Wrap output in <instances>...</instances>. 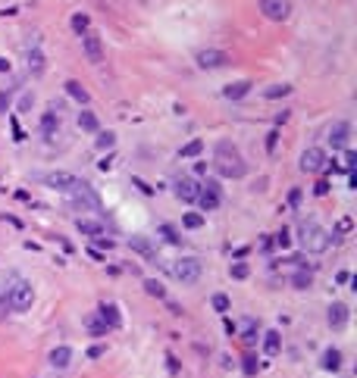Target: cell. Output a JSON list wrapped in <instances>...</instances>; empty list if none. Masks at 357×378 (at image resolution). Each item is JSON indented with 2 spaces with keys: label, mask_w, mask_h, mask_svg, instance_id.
<instances>
[{
  "label": "cell",
  "mask_w": 357,
  "mask_h": 378,
  "mask_svg": "<svg viewBox=\"0 0 357 378\" xmlns=\"http://www.w3.org/2000/svg\"><path fill=\"white\" fill-rule=\"evenodd\" d=\"M166 366H169V375H178V359L173 353H166Z\"/></svg>",
  "instance_id": "45"
},
{
  "label": "cell",
  "mask_w": 357,
  "mask_h": 378,
  "mask_svg": "<svg viewBox=\"0 0 357 378\" xmlns=\"http://www.w3.org/2000/svg\"><path fill=\"white\" fill-rule=\"evenodd\" d=\"M260 247H263V250H269V247H273V238L263 235V238H260Z\"/></svg>",
  "instance_id": "51"
},
{
  "label": "cell",
  "mask_w": 357,
  "mask_h": 378,
  "mask_svg": "<svg viewBox=\"0 0 357 378\" xmlns=\"http://www.w3.org/2000/svg\"><path fill=\"white\" fill-rule=\"evenodd\" d=\"M69 25H72V31H75V34H88V28H91V16H85V13H72Z\"/></svg>",
  "instance_id": "30"
},
{
  "label": "cell",
  "mask_w": 357,
  "mask_h": 378,
  "mask_svg": "<svg viewBox=\"0 0 357 378\" xmlns=\"http://www.w3.org/2000/svg\"><path fill=\"white\" fill-rule=\"evenodd\" d=\"M94 147H97V150H113V147H116V132H97Z\"/></svg>",
  "instance_id": "31"
},
{
  "label": "cell",
  "mask_w": 357,
  "mask_h": 378,
  "mask_svg": "<svg viewBox=\"0 0 357 378\" xmlns=\"http://www.w3.org/2000/svg\"><path fill=\"white\" fill-rule=\"evenodd\" d=\"M223 328H226L229 334H232V331H235V322H232V319H223Z\"/></svg>",
  "instance_id": "53"
},
{
  "label": "cell",
  "mask_w": 357,
  "mask_h": 378,
  "mask_svg": "<svg viewBox=\"0 0 357 378\" xmlns=\"http://www.w3.org/2000/svg\"><path fill=\"white\" fill-rule=\"evenodd\" d=\"M354 166H357V153L348 147V150H345V166H342V169H345V172H354Z\"/></svg>",
  "instance_id": "41"
},
{
  "label": "cell",
  "mask_w": 357,
  "mask_h": 378,
  "mask_svg": "<svg viewBox=\"0 0 357 378\" xmlns=\"http://www.w3.org/2000/svg\"><path fill=\"white\" fill-rule=\"evenodd\" d=\"M85 328H88V334H91V338H107V334H110V328H107V322L100 319L97 313L85 316Z\"/></svg>",
  "instance_id": "20"
},
{
  "label": "cell",
  "mask_w": 357,
  "mask_h": 378,
  "mask_svg": "<svg viewBox=\"0 0 357 378\" xmlns=\"http://www.w3.org/2000/svg\"><path fill=\"white\" fill-rule=\"evenodd\" d=\"M157 235L163 238L166 244H173V247H178V244H182V235H178V228H176V225H166V222H163V225L157 228Z\"/></svg>",
  "instance_id": "29"
},
{
  "label": "cell",
  "mask_w": 357,
  "mask_h": 378,
  "mask_svg": "<svg viewBox=\"0 0 357 378\" xmlns=\"http://www.w3.org/2000/svg\"><path fill=\"white\" fill-rule=\"evenodd\" d=\"M129 244H132V250H135V253H141V256H144V260H157V250H154V244H150L148 238L135 235Z\"/></svg>",
  "instance_id": "21"
},
{
  "label": "cell",
  "mask_w": 357,
  "mask_h": 378,
  "mask_svg": "<svg viewBox=\"0 0 357 378\" xmlns=\"http://www.w3.org/2000/svg\"><path fill=\"white\" fill-rule=\"evenodd\" d=\"M132 185H135V188H138V191H141L144 197H154V194H157V191H154V188H150L148 182H144V178H138V175H132Z\"/></svg>",
  "instance_id": "39"
},
{
  "label": "cell",
  "mask_w": 357,
  "mask_h": 378,
  "mask_svg": "<svg viewBox=\"0 0 357 378\" xmlns=\"http://www.w3.org/2000/svg\"><path fill=\"white\" fill-rule=\"evenodd\" d=\"M298 166H301V172H313V175H320V172H335V169H342L335 160L329 162L326 153H323L320 147H307V150L301 153V162H298Z\"/></svg>",
  "instance_id": "4"
},
{
  "label": "cell",
  "mask_w": 357,
  "mask_h": 378,
  "mask_svg": "<svg viewBox=\"0 0 357 378\" xmlns=\"http://www.w3.org/2000/svg\"><path fill=\"white\" fill-rule=\"evenodd\" d=\"M292 288H295V291H310V288H313V272H310V269H298V272L292 275Z\"/></svg>",
  "instance_id": "23"
},
{
  "label": "cell",
  "mask_w": 357,
  "mask_h": 378,
  "mask_svg": "<svg viewBox=\"0 0 357 378\" xmlns=\"http://www.w3.org/2000/svg\"><path fill=\"white\" fill-rule=\"evenodd\" d=\"M63 88H66V94H69V97H72L75 103H82V107H85V103L91 100V94L85 91V84H82V81H75V79H69V81L63 84Z\"/></svg>",
  "instance_id": "22"
},
{
  "label": "cell",
  "mask_w": 357,
  "mask_h": 378,
  "mask_svg": "<svg viewBox=\"0 0 357 378\" xmlns=\"http://www.w3.org/2000/svg\"><path fill=\"white\" fill-rule=\"evenodd\" d=\"M257 369H260V366H257V356L248 350V353H244V372H248V375H257Z\"/></svg>",
  "instance_id": "40"
},
{
  "label": "cell",
  "mask_w": 357,
  "mask_h": 378,
  "mask_svg": "<svg viewBox=\"0 0 357 378\" xmlns=\"http://www.w3.org/2000/svg\"><path fill=\"white\" fill-rule=\"evenodd\" d=\"M82 47H85V56L91 59V63H100L104 59V44H100V38L97 34H82Z\"/></svg>",
  "instance_id": "14"
},
{
  "label": "cell",
  "mask_w": 357,
  "mask_h": 378,
  "mask_svg": "<svg viewBox=\"0 0 357 378\" xmlns=\"http://www.w3.org/2000/svg\"><path fill=\"white\" fill-rule=\"evenodd\" d=\"M25 63H29V72H31V75H41V72H44V54H41L38 47H31L29 54H25Z\"/></svg>",
  "instance_id": "24"
},
{
  "label": "cell",
  "mask_w": 357,
  "mask_h": 378,
  "mask_svg": "<svg viewBox=\"0 0 357 378\" xmlns=\"http://www.w3.org/2000/svg\"><path fill=\"white\" fill-rule=\"evenodd\" d=\"M182 228H188V231L204 228V216H201V213H185V216H182Z\"/></svg>",
  "instance_id": "33"
},
{
  "label": "cell",
  "mask_w": 357,
  "mask_h": 378,
  "mask_svg": "<svg viewBox=\"0 0 357 378\" xmlns=\"http://www.w3.org/2000/svg\"><path fill=\"white\" fill-rule=\"evenodd\" d=\"M260 13L269 22H285L292 16V3L288 0H260Z\"/></svg>",
  "instance_id": "8"
},
{
  "label": "cell",
  "mask_w": 357,
  "mask_h": 378,
  "mask_svg": "<svg viewBox=\"0 0 357 378\" xmlns=\"http://www.w3.org/2000/svg\"><path fill=\"white\" fill-rule=\"evenodd\" d=\"M229 275H232V278H238V281H244V278L251 275V269H248L244 263H232V266H229Z\"/></svg>",
  "instance_id": "37"
},
{
  "label": "cell",
  "mask_w": 357,
  "mask_h": 378,
  "mask_svg": "<svg viewBox=\"0 0 357 378\" xmlns=\"http://www.w3.org/2000/svg\"><path fill=\"white\" fill-rule=\"evenodd\" d=\"M173 191H176V197H178V200H188V203H194V197H198L201 185L194 182V178H176V182H173Z\"/></svg>",
  "instance_id": "13"
},
{
  "label": "cell",
  "mask_w": 357,
  "mask_h": 378,
  "mask_svg": "<svg viewBox=\"0 0 357 378\" xmlns=\"http://www.w3.org/2000/svg\"><path fill=\"white\" fill-rule=\"evenodd\" d=\"M50 366L54 369H69L72 366V347H66V344H60V347L50 350Z\"/></svg>",
  "instance_id": "16"
},
{
  "label": "cell",
  "mask_w": 357,
  "mask_h": 378,
  "mask_svg": "<svg viewBox=\"0 0 357 378\" xmlns=\"http://www.w3.org/2000/svg\"><path fill=\"white\" fill-rule=\"evenodd\" d=\"M351 228H354V222L348 219V216H345V219H338V231H342V235H345V231H351Z\"/></svg>",
  "instance_id": "47"
},
{
  "label": "cell",
  "mask_w": 357,
  "mask_h": 378,
  "mask_svg": "<svg viewBox=\"0 0 357 378\" xmlns=\"http://www.w3.org/2000/svg\"><path fill=\"white\" fill-rule=\"evenodd\" d=\"M292 91H295L292 84H288V81H282V84H269V88L263 91V97H267V100H282V97H288Z\"/></svg>",
  "instance_id": "28"
},
{
  "label": "cell",
  "mask_w": 357,
  "mask_h": 378,
  "mask_svg": "<svg viewBox=\"0 0 357 378\" xmlns=\"http://www.w3.org/2000/svg\"><path fill=\"white\" fill-rule=\"evenodd\" d=\"M288 116H292V113H288V109H282V113H279L273 122H276V125H285V122H288Z\"/></svg>",
  "instance_id": "50"
},
{
  "label": "cell",
  "mask_w": 357,
  "mask_h": 378,
  "mask_svg": "<svg viewBox=\"0 0 357 378\" xmlns=\"http://www.w3.org/2000/svg\"><path fill=\"white\" fill-rule=\"evenodd\" d=\"M273 247H279V250H288V247H292V231H288L285 225L276 231V238H273Z\"/></svg>",
  "instance_id": "34"
},
{
  "label": "cell",
  "mask_w": 357,
  "mask_h": 378,
  "mask_svg": "<svg viewBox=\"0 0 357 378\" xmlns=\"http://www.w3.org/2000/svg\"><path fill=\"white\" fill-rule=\"evenodd\" d=\"M257 338H260V325L254 322V319H248L244 322V328H241V341H244V347H254V344H257Z\"/></svg>",
  "instance_id": "26"
},
{
  "label": "cell",
  "mask_w": 357,
  "mask_h": 378,
  "mask_svg": "<svg viewBox=\"0 0 357 378\" xmlns=\"http://www.w3.org/2000/svg\"><path fill=\"white\" fill-rule=\"evenodd\" d=\"M44 185L54 188V191H63V194H72L82 188V178L72 175V172H50V175H44Z\"/></svg>",
  "instance_id": "7"
},
{
  "label": "cell",
  "mask_w": 357,
  "mask_h": 378,
  "mask_svg": "<svg viewBox=\"0 0 357 378\" xmlns=\"http://www.w3.org/2000/svg\"><path fill=\"white\" fill-rule=\"evenodd\" d=\"M60 125V119L54 116V113H44V119H41V128H44V135L50 137V135H54V128Z\"/></svg>",
  "instance_id": "38"
},
{
  "label": "cell",
  "mask_w": 357,
  "mask_h": 378,
  "mask_svg": "<svg viewBox=\"0 0 357 378\" xmlns=\"http://www.w3.org/2000/svg\"><path fill=\"white\" fill-rule=\"evenodd\" d=\"M6 309H13V313H25V309H31V303H35V288L29 285V281H13L10 288H6Z\"/></svg>",
  "instance_id": "3"
},
{
  "label": "cell",
  "mask_w": 357,
  "mask_h": 378,
  "mask_svg": "<svg viewBox=\"0 0 357 378\" xmlns=\"http://www.w3.org/2000/svg\"><path fill=\"white\" fill-rule=\"evenodd\" d=\"M276 141H279V132L273 128V132L267 135V153H273V150H276Z\"/></svg>",
  "instance_id": "43"
},
{
  "label": "cell",
  "mask_w": 357,
  "mask_h": 378,
  "mask_svg": "<svg viewBox=\"0 0 357 378\" xmlns=\"http://www.w3.org/2000/svg\"><path fill=\"white\" fill-rule=\"evenodd\" d=\"M194 63L201 69H223V66H229V54L207 47V50H198V54H194Z\"/></svg>",
  "instance_id": "9"
},
{
  "label": "cell",
  "mask_w": 357,
  "mask_h": 378,
  "mask_svg": "<svg viewBox=\"0 0 357 378\" xmlns=\"http://www.w3.org/2000/svg\"><path fill=\"white\" fill-rule=\"evenodd\" d=\"M169 272L176 275V281H182V285H194V281L201 278L204 266L198 256H182V260H176L173 266H169Z\"/></svg>",
  "instance_id": "5"
},
{
  "label": "cell",
  "mask_w": 357,
  "mask_h": 378,
  "mask_svg": "<svg viewBox=\"0 0 357 378\" xmlns=\"http://www.w3.org/2000/svg\"><path fill=\"white\" fill-rule=\"evenodd\" d=\"M144 291H148L150 297H157V300H166V288L160 285L157 278H144Z\"/></svg>",
  "instance_id": "32"
},
{
  "label": "cell",
  "mask_w": 357,
  "mask_h": 378,
  "mask_svg": "<svg viewBox=\"0 0 357 378\" xmlns=\"http://www.w3.org/2000/svg\"><path fill=\"white\" fill-rule=\"evenodd\" d=\"M10 107V94H0V109H6Z\"/></svg>",
  "instance_id": "52"
},
{
  "label": "cell",
  "mask_w": 357,
  "mask_h": 378,
  "mask_svg": "<svg viewBox=\"0 0 357 378\" xmlns=\"http://www.w3.org/2000/svg\"><path fill=\"white\" fill-rule=\"evenodd\" d=\"M201 150H204V141H188L182 150H178V157H185V160H188V157H198Z\"/></svg>",
  "instance_id": "35"
},
{
  "label": "cell",
  "mask_w": 357,
  "mask_h": 378,
  "mask_svg": "<svg viewBox=\"0 0 357 378\" xmlns=\"http://www.w3.org/2000/svg\"><path fill=\"white\" fill-rule=\"evenodd\" d=\"M213 169H216V175H223V178H244V172H248L241 153H238L229 141H219L216 144V150H213Z\"/></svg>",
  "instance_id": "1"
},
{
  "label": "cell",
  "mask_w": 357,
  "mask_h": 378,
  "mask_svg": "<svg viewBox=\"0 0 357 378\" xmlns=\"http://www.w3.org/2000/svg\"><path fill=\"white\" fill-rule=\"evenodd\" d=\"M342 363H345V359H342V350H338V347H326L320 353V369H323V372H338Z\"/></svg>",
  "instance_id": "15"
},
{
  "label": "cell",
  "mask_w": 357,
  "mask_h": 378,
  "mask_svg": "<svg viewBox=\"0 0 357 378\" xmlns=\"http://www.w3.org/2000/svg\"><path fill=\"white\" fill-rule=\"evenodd\" d=\"M69 197H72V206H79L82 213H85V210H100V197L94 194V188L85 185V182H82L79 191H72Z\"/></svg>",
  "instance_id": "10"
},
{
  "label": "cell",
  "mask_w": 357,
  "mask_h": 378,
  "mask_svg": "<svg viewBox=\"0 0 357 378\" xmlns=\"http://www.w3.org/2000/svg\"><path fill=\"white\" fill-rule=\"evenodd\" d=\"M348 141H351V125H348L345 119H338V122L329 128V144H332V150H348Z\"/></svg>",
  "instance_id": "11"
},
{
  "label": "cell",
  "mask_w": 357,
  "mask_h": 378,
  "mask_svg": "<svg viewBox=\"0 0 357 378\" xmlns=\"http://www.w3.org/2000/svg\"><path fill=\"white\" fill-rule=\"evenodd\" d=\"M79 128H82V132L97 135L100 132V122H97V116L91 113V109H82V113H79Z\"/></svg>",
  "instance_id": "25"
},
{
  "label": "cell",
  "mask_w": 357,
  "mask_h": 378,
  "mask_svg": "<svg viewBox=\"0 0 357 378\" xmlns=\"http://www.w3.org/2000/svg\"><path fill=\"white\" fill-rule=\"evenodd\" d=\"M194 200L201 203V210H216L219 203H223V188H219V182L216 178H207V182L201 185V191H198V197H194Z\"/></svg>",
  "instance_id": "6"
},
{
  "label": "cell",
  "mask_w": 357,
  "mask_h": 378,
  "mask_svg": "<svg viewBox=\"0 0 357 378\" xmlns=\"http://www.w3.org/2000/svg\"><path fill=\"white\" fill-rule=\"evenodd\" d=\"M210 306H213L216 313H229V306H232V303H229L226 294H213V297H210Z\"/></svg>",
  "instance_id": "36"
},
{
  "label": "cell",
  "mask_w": 357,
  "mask_h": 378,
  "mask_svg": "<svg viewBox=\"0 0 357 378\" xmlns=\"http://www.w3.org/2000/svg\"><path fill=\"white\" fill-rule=\"evenodd\" d=\"M301 188H292V194H288V203H292V206H298V203H301Z\"/></svg>",
  "instance_id": "46"
},
{
  "label": "cell",
  "mask_w": 357,
  "mask_h": 378,
  "mask_svg": "<svg viewBox=\"0 0 357 378\" xmlns=\"http://www.w3.org/2000/svg\"><path fill=\"white\" fill-rule=\"evenodd\" d=\"M298 238H301V247L310 250V253H326L329 244H332L329 231H323L317 222H301V225H298Z\"/></svg>",
  "instance_id": "2"
},
{
  "label": "cell",
  "mask_w": 357,
  "mask_h": 378,
  "mask_svg": "<svg viewBox=\"0 0 357 378\" xmlns=\"http://www.w3.org/2000/svg\"><path fill=\"white\" fill-rule=\"evenodd\" d=\"M0 72H10V59H3V56H0Z\"/></svg>",
  "instance_id": "54"
},
{
  "label": "cell",
  "mask_w": 357,
  "mask_h": 378,
  "mask_svg": "<svg viewBox=\"0 0 357 378\" xmlns=\"http://www.w3.org/2000/svg\"><path fill=\"white\" fill-rule=\"evenodd\" d=\"M313 194H317V197H326V194H329V178H320V182L313 185Z\"/></svg>",
  "instance_id": "42"
},
{
  "label": "cell",
  "mask_w": 357,
  "mask_h": 378,
  "mask_svg": "<svg viewBox=\"0 0 357 378\" xmlns=\"http://www.w3.org/2000/svg\"><path fill=\"white\" fill-rule=\"evenodd\" d=\"M326 322H329V328L332 331H342L345 325H348V306L345 303H329V309H326Z\"/></svg>",
  "instance_id": "12"
},
{
  "label": "cell",
  "mask_w": 357,
  "mask_h": 378,
  "mask_svg": "<svg viewBox=\"0 0 357 378\" xmlns=\"http://www.w3.org/2000/svg\"><path fill=\"white\" fill-rule=\"evenodd\" d=\"M104 350H107V344H94V347H88V356L97 359V356H104Z\"/></svg>",
  "instance_id": "44"
},
{
  "label": "cell",
  "mask_w": 357,
  "mask_h": 378,
  "mask_svg": "<svg viewBox=\"0 0 357 378\" xmlns=\"http://www.w3.org/2000/svg\"><path fill=\"white\" fill-rule=\"evenodd\" d=\"M279 350H282V334H279L276 328H267V331H263V353L276 356Z\"/></svg>",
  "instance_id": "19"
},
{
  "label": "cell",
  "mask_w": 357,
  "mask_h": 378,
  "mask_svg": "<svg viewBox=\"0 0 357 378\" xmlns=\"http://www.w3.org/2000/svg\"><path fill=\"white\" fill-rule=\"evenodd\" d=\"M94 244H97V247H107V250H110V247H113V241H110L107 235H97V238H94Z\"/></svg>",
  "instance_id": "49"
},
{
  "label": "cell",
  "mask_w": 357,
  "mask_h": 378,
  "mask_svg": "<svg viewBox=\"0 0 357 378\" xmlns=\"http://www.w3.org/2000/svg\"><path fill=\"white\" fill-rule=\"evenodd\" d=\"M248 91H251V81H248V79L229 81L226 88H223V97H226V100H241V97H248Z\"/></svg>",
  "instance_id": "18"
},
{
  "label": "cell",
  "mask_w": 357,
  "mask_h": 378,
  "mask_svg": "<svg viewBox=\"0 0 357 378\" xmlns=\"http://www.w3.org/2000/svg\"><path fill=\"white\" fill-rule=\"evenodd\" d=\"M97 169H100V172H110V169H113V157H104V160L97 162Z\"/></svg>",
  "instance_id": "48"
},
{
  "label": "cell",
  "mask_w": 357,
  "mask_h": 378,
  "mask_svg": "<svg viewBox=\"0 0 357 378\" xmlns=\"http://www.w3.org/2000/svg\"><path fill=\"white\" fill-rule=\"evenodd\" d=\"M75 228L82 231V235H88V238H97V235H104V225L94 219H75Z\"/></svg>",
  "instance_id": "27"
},
{
  "label": "cell",
  "mask_w": 357,
  "mask_h": 378,
  "mask_svg": "<svg viewBox=\"0 0 357 378\" xmlns=\"http://www.w3.org/2000/svg\"><path fill=\"white\" fill-rule=\"evenodd\" d=\"M97 316L107 322V328L113 331V328H119L122 325V313H119V306L116 303H100V309H97Z\"/></svg>",
  "instance_id": "17"
}]
</instances>
